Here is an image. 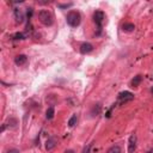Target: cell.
Masks as SVG:
<instances>
[{
  "instance_id": "30bf717a",
  "label": "cell",
  "mask_w": 153,
  "mask_h": 153,
  "mask_svg": "<svg viewBox=\"0 0 153 153\" xmlns=\"http://www.w3.org/2000/svg\"><path fill=\"white\" fill-rule=\"evenodd\" d=\"M141 80H142V77H141V75H135L133 79H132V81H130V86H132V87L139 86L140 83H141Z\"/></svg>"
},
{
  "instance_id": "603a6c76",
  "label": "cell",
  "mask_w": 153,
  "mask_h": 153,
  "mask_svg": "<svg viewBox=\"0 0 153 153\" xmlns=\"http://www.w3.org/2000/svg\"><path fill=\"white\" fill-rule=\"evenodd\" d=\"M65 153H75V152H74L73 150H67V151H66Z\"/></svg>"
},
{
  "instance_id": "d4e9b609",
  "label": "cell",
  "mask_w": 153,
  "mask_h": 153,
  "mask_svg": "<svg viewBox=\"0 0 153 153\" xmlns=\"http://www.w3.org/2000/svg\"><path fill=\"white\" fill-rule=\"evenodd\" d=\"M148 153H152V151H150V152H148Z\"/></svg>"
},
{
  "instance_id": "52a82bcc",
  "label": "cell",
  "mask_w": 153,
  "mask_h": 153,
  "mask_svg": "<svg viewBox=\"0 0 153 153\" xmlns=\"http://www.w3.org/2000/svg\"><path fill=\"white\" fill-rule=\"evenodd\" d=\"M92 50H93V46L89 42H85L80 46V53L81 54H89V53L92 52Z\"/></svg>"
},
{
  "instance_id": "8fae6325",
  "label": "cell",
  "mask_w": 153,
  "mask_h": 153,
  "mask_svg": "<svg viewBox=\"0 0 153 153\" xmlns=\"http://www.w3.org/2000/svg\"><path fill=\"white\" fill-rule=\"evenodd\" d=\"M54 115H55V110H54V108H53V107L48 108L47 111H46V118H47V120H52V118L54 117Z\"/></svg>"
},
{
  "instance_id": "277c9868",
  "label": "cell",
  "mask_w": 153,
  "mask_h": 153,
  "mask_svg": "<svg viewBox=\"0 0 153 153\" xmlns=\"http://www.w3.org/2000/svg\"><path fill=\"white\" fill-rule=\"evenodd\" d=\"M117 99H118V104H126L134 99V95L129 92V91H122V92L118 93Z\"/></svg>"
},
{
  "instance_id": "e0dca14e",
  "label": "cell",
  "mask_w": 153,
  "mask_h": 153,
  "mask_svg": "<svg viewBox=\"0 0 153 153\" xmlns=\"http://www.w3.org/2000/svg\"><path fill=\"white\" fill-rule=\"evenodd\" d=\"M25 38V35L23 33H17L13 35V39H24Z\"/></svg>"
},
{
  "instance_id": "8992f818",
  "label": "cell",
  "mask_w": 153,
  "mask_h": 153,
  "mask_svg": "<svg viewBox=\"0 0 153 153\" xmlns=\"http://www.w3.org/2000/svg\"><path fill=\"white\" fill-rule=\"evenodd\" d=\"M136 148V135L133 134V135H130L129 138V142H128V152L129 153H133Z\"/></svg>"
},
{
  "instance_id": "7c38bea8",
  "label": "cell",
  "mask_w": 153,
  "mask_h": 153,
  "mask_svg": "<svg viewBox=\"0 0 153 153\" xmlns=\"http://www.w3.org/2000/svg\"><path fill=\"white\" fill-rule=\"evenodd\" d=\"M122 29L125 30V31H133V30L135 29V25L133 23H125L123 25H122Z\"/></svg>"
},
{
  "instance_id": "ac0fdd59",
  "label": "cell",
  "mask_w": 153,
  "mask_h": 153,
  "mask_svg": "<svg viewBox=\"0 0 153 153\" xmlns=\"http://www.w3.org/2000/svg\"><path fill=\"white\" fill-rule=\"evenodd\" d=\"M73 4L72 3H67V4H57V7H60V8H68V7H71Z\"/></svg>"
},
{
  "instance_id": "9c48e42d",
  "label": "cell",
  "mask_w": 153,
  "mask_h": 153,
  "mask_svg": "<svg viewBox=\"0 0 153 153\" xmlns=\"http://www.w3.org/2000/svg\"><path fill=\"white\" fill-rule=\"evenodd\" d=\"M56 144H57V141H56L55 138H49V139L46 141V150H47V151L54 150L55 146H56Z\"/></svg>"
},
{
  "instance_id": "7402d4cb",
  "label": "cell",
  "mask_w": 153,
  "mask_h": 153,
  "mask_svg": "<svg viewBox=\"0 0 153 153\" xmlns=\"http://www.w3.org/2000/svg\"><path fill=\"white\" fill-rule=\"evenodd\" d=\"M90 150H91V145H89L87 147H85V150L83 151V153H90Z\"/></svg>"
},
{
  "instance_id": "9a60e30c",
  "label": "cell",
  "mask_w": 153,
  "mask_h": 153,
  "mask_svg": "<svg viewBox=\"0 0 153 153\" xmlns=\"http://www.w3.org/2000/svg\"><path fill=\"white\" fill-rule=\"evenodd\" d=\"M77 121H78L77 115H73L72 117L69 118V121H68V126H69V127H74V126L77 125Z\"/></svg>"
},
{
  "instance_id": "ba28073f",
  "label": "cell",
  "mask_w": 153,
  "mask_h": 153,
  "mask_svg": "<svg viewBox=\"0 0 153 153\" xmlns=\"http://www.w3.org/2000/svg\"><path fill=\"white\" fill-rule=\"evenodd\" d=\"M15 62L17 66H24L28 62V57H26V55H23V54L17 55L15 57Z\"/></svg>"
},
{
  "instance_id": "5b68a950",
  "label": "cell",
  "mask_w": 153,
  "mask_h": 153,
  "mask_svg": "<svg viewBox=\"0 0 153 153\" xmlns=\"http://www.w3.org/2000/svg\"><path fill=\"white\" fill-rule=\"evenodd\" d=\"M15 19H16V23H23V20H24V18H25V16H24V12L22 11L20 8H18V7H16L15 8Z\"/></svg>"
},
{
  "instance_id": "2e32d148",
  "label": "cell",
  "mask_w": 153,
  "mask_h": 153,
  "mask_svg": "<svg viewBox=\"0 0 153 153\" xmlns=\"http://www.w3.org/2000/svg\"><path fill=\"white\" fill-rule=\"evenodd\" d=\"M17 125H18V121H17L16 118H13V117H11V118H10V120H8V125H7L8 127H16Z\"/></svg>"
},
{
  "instance_id": "7a4b0ae2",
  "label": "cell",
  "mask_w": 153,
  "mask_h": 153,
  "mask_svg": "<svg viewBox=\"0 0 153 153\" xmlns=\"http://www.w3.org/2000/svg\"><path fill=\"white\" fill-rule=\"evenodd\" d=\"M38 19H39V22L46 26H52L54 23L53 15L50 13L48 10H42V11H39L38 12Z\"/></svg>"
},
{
  "instance_id": "ffe728a7",
  "label": "cell",
  "mask_w": 153,
  "mask_h": 153,
  "mask_svg": "<svg viewBox=\"0 0 153 153\" xmlns=\"http://www.w3.org/2000/svg\"><path fill=\"white\" fill-rule=\"evenodd\" d=\"M115 105H116V104H113V107H111V108L109 109V111H108V113H107V115H105V117H108V118H109V117L111 116V111H113V109L115 108Z\"/></svg>"
},
{
  "instance_id": "d6986e66",
  "label": "cell",
  "mask_w": 153,
  "mask_h": 153,
  "mask_svg": "<svg viewBox=\"0 0 153 153\" xmlns=\"http://www.w3.org/2000/svg\"><path fill=\"white\" fill-rule=\"evenodd\" d=\"M33 13H34V8H28V11H26V17H28V19H29V20L31 19Z\"/></svg>"
},
{
  "instance_id": "5bb4252c",
  "label": "cell",
  "mask_w": 153,
  "mask_h": 153,
  "mask_svg": "<svg viewBox=\"0 0 153 153\" xmlns=\"http://www.w3.org/2000/svg\"><path fill=\"white\" fill-rule=\"evenodd\" d=\"M121 152H122V150H121V147H120L118 145L111 146V147L107 151V153H121Z\"/></svg>"
},
{
  "instance_id": "cb8c5ba5",
  "label": "cell",
  "mask_w": 153,
  "mask_h": 153,
  "mask_svg": "<svg viewBox=\"0 0 153 153\" xmlns=\"http://www.w3.org/2000/svg\"><path fill=\"white\" fill-rule=\"evenodd\" d=\"M151 92H152V93H153V87H152V89H151Z\"/></svg>"
},
{
  "instance_id": "3957f363",
  "label": "cell",
  "mask_w": 153,
  "mask_h": 153,
  "mask_svg": "<svg viewBox=\"0 0 153 153\" xmlns=\"http://www.w3.org/2000/svg\"><path fill=\"white\" fill-rule=\"evenodd\" d=\"M104 19H105V15H104L103 11H96L93 13V20H95V23L97 25V29H98V33L96 34L97 36H99L100 33H102V25H103Z\"/></svg>"
},
{
  "instance_id": "6da1fadb",
  "label": "cell",
  "mask_w": 153,
  "mask_h": 153,
  "mask_svg": "<svg viewBox=\"0 0 153 153\" xmlns=\"http://www.w3.org/2000/svg\"><path fill=\"white\" fill-rule=\"evenodd\" d=\"M66 22L69 26L72 28H77L80 25V22H81V16L78 11H69L67 13V17H66Z\"/></svg>"
},
{
  "instance_id": "4fadbf2b",
  "label": "cell",
  "mask_w": 153,
  "mask_h": 153,
  "mask_svg": "<svg viewBox=\"0 0 153 153\" xmlns=\"http://www.w3.org/2000/svg\"><path fill=\"white\" fill-rule=\"evenodd\" d=\"M100 109H102L100 104H95L93 108H92V110H91V115H92V116H97L100 113Z\"/></svg>"
},
{
  "instance_id": "44dd1931",
  "label": "cell",
  "mask_w": 153,
  "mask_h": 153,
  "mask_svg": "<svg viewBox=\"0 0 153 153\" xmlns=\"http://www.w3.org/2000/svg\"><path fill=\"white\" fill-rule=\"evenodd\" d=\"M7 153H19V151L16 150V148H11V150H8V151H7Z\"/></svg>"
}]
</instances>
